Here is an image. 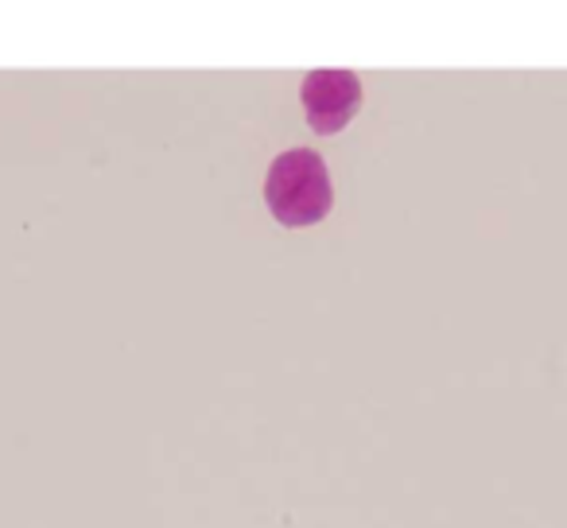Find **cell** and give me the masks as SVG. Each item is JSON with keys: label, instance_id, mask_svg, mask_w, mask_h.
Returning <instances> with one entry per match:
<instances>
[{"label": "cell", "instance_id": "cell-2", "mask_svg": "<svg viewBox=\"0 0 567 528\" xmlns=\"http://www.w3.org/2000/svg\"><path fill=\"white\" fill-rule=\"evenodd\" d=\"M300 97L311 128L323 136H334L362 110V82H358L354 71H311L303 79Z\"/></svg>", "mask_w": 567, "mask_h": 528}, {"label": "cell", "instance_id": "cell-1", "mask_svg": "<svg viewBox=\"0 0 567 528\" xmlns=\"http://www.w3.org/2000/svg\"><path fill=\"white\" fill-rule=\"evenodd\" d=\"M265 203L272 210V218L288 229H303L323 221V214L331 210L334 190L331 175L319 152L311 148H288L272 159L265 179Z\"/></svg>", "mask_w": 567, "mask_h": 528}]
</instances>
